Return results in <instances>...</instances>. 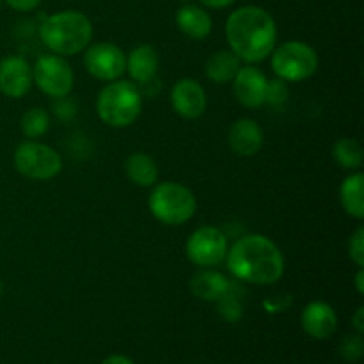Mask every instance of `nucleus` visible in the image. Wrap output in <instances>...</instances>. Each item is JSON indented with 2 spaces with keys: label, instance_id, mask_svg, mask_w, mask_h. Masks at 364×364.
Masks as SVG:
<instances>
[{
  "label": "nucleus",
  "instance_id": "f257e3e1",
  "mask_svg": "<svg viewBox=\"0 0 364 364\" xmlns=\"http://www.w3.org/2000/svg\"><path fill=\"white\" fill-rule=\"evenodd\" d=\"M226 39L230 50L240 60L249 64L262 63L276 48V21L263 7H238L226 21Z\"/></svg>",
  "mask_w": 364,
  "mask_h": 364
},
{
  "label": "nucleus",
  "instance_id": "f03ea898",
  "mask_svg": "<svg viewBox=\"0 0 364 364\" xmlns=\"http://www.w3.org/2000/svg\"><path fill=\"white\" fill-rule=\"evenodd\" d=\"M228 269L237 279L251 284H274L284 274L281 249L265 235L240 237L226 255Z\"/></svg>",
  "mask_w": 364,
  "mask_h": 364
},
{
  "label": "nucleus",
  "instance_id": "7ed1b4c3",
  "mask_svg": "<svg viewBox=\"0 0 364 364\" xmlns=\"http://www.w3.org/2000/svg\"><path fill=\"white\" fill-rule=\"evenodd\" d=\"M39 38L55 55H77L91 43L92 23L80 11H59L45 18L39 27Z\"/></svg>",
  "mask_w": 364,
  "mask_h": 364
},
{
  "label": "nucleus",
  "instance_id": "20e7f679",
  "mask_svg": "<svg viewBox=\"0 0 364 364\" xmlns=\"http://www.w3.org/2000/svg\"><path fill=\"white\" fill-rule=\"evenodd\" d=\"M142 110V95L134 82L114 80L100 91L96 112L105 124L127 128L137 121Z\"/></svg>",
  "mask_w": 364,
  "mask_h": 364
},
{
  "label": "nucleus",
  "instance_id": "39448f33",
  "mask_svg": "<svg viewBox=\"0 0 364 364\" xmlns=\"http://www.w3.org/2000/svg\"><path fill=\"white\" fill-rule=\"evenodd\" d=\"M151 215L166 226H181L194 217L198 201L194 192L176 181L153 185L148 198Z\"/></svg>",
  "mask_w": 364,
  "mask_h": 364
},
{
  "label": "nucleus",
  "instance_id": "423d86ee",
  "mask_svg": "<svg viewBox=\"0 0 364 364\" xmlns=\"http://www.w3.org/2000/svg\"><path fill=\"white\" fill-rule=\"evenodd\" d=\"M272 70L284 82L308 80L318 70V55L304 41H287L272 50Z\"/></svg>",
  "mask_w": 364,
  "mask_h": 364
},
{
  "label": "nucleus",
  "instance_id": "0eeeda50",
  "mask_svg": "<svg viewBox=\"0 0 364 364\" xmlns=\"http://www.w3.org/2000/svg\"><path fill=\"white\" fill-rule=\"evenodd\" d=\"M14 167L27 180L46 181L63 171V159L43 142L25 141L14 151Z\"/></svg>",
  "mask_w": 364,
  "mask_h": 364
},
{
  "label": "nucleus",
  "instance_id": "6e6552de",
  "mask_svg": "<svg viewBox=\"0 0 364 364\" xmlns=\"http://www.w3.org/2000/svg\"><path fill=\"white\" fill-rule=\"evenodd\" d=\"M32 82L38 85L41 92L50 98L63 100L73 89V70L64 60V57L48 53V55L38 57L32 66Z\"/></svg>",
  "mask_w": 364,
  "mask_h": 364
},
{
  "label": "nucleus",
  "instance_id": "1a4fd4ad",
  "mask_svg": "<svg viewBox=\"0 0 364 364\" xmlns=\"http://www.w3.org/2000/svg\"><path fill=\"white\" fill-rule=\"evenodd\" d=\"M187 256L194 265L212 269L220 265L228 255L226 235L215 226H201L188 237Z\"/></svg>",
  "mask_w": 364,
  "mask_h": 364
},
{
  "label": "nucleus",
  "instance_id": "9d476101",
  "mask_svg": "<svg viewBox=\"0 0 364 364\" xmlns=\"http://www.w3.org/2000/svg\"><path fill=\"white\" fill-rule=\"evenodd\" d=\"M84 66L91 77L102 82H114L127 71V55L112 43H95L85 50Z\"/></svg>",
  "mask_w": 364,
  "mask_h": 364
},
{
  "label": "nucleus",
  "instance_id": "9b49d317",
  "mask_svg": "<svg viewBox=\"0 0 364 364\" xmlns=\"http://www.w3.org/2000/svg\"><path fill=\"white\" fill-rule=\"evenodd\" d=\"M32 66L20 55H7L0 60V92L18 100L32 87Z\"/></svg>",
  "mask_w": 364,
  "mask_h": 364
},
{
  "label": "nucleus",
  "instance_id": "f8f14e48",
  "mask_svg": "<svg viewBox=\"0 0 364 364\" xmlns=\"http://www.w3.org/2000/svg\"><path fill=\"white\" fill-rule=\"evenodd\" d=\"M267 85L269 78L259 68L242 66L233 78V91L238 102L247 109H258L267 100Z\"/></svg>",
  "mask_w": 364,
  "mask_h": 364
},
{
  "label": "nucleus",
  "instance_id": "ddd939ff",
  "mask_svg": "<svg viewBox=\"0 0 364 364\" xmlns=\"http://www.w3.org/2000/svg\"><path fill=\"white\" fill-rule=\"evenodd\" d=\"M171 103L174 112L183 119H198L206 110V92L194 78H181L173 85Z\"/></svg>",
  "mask_w": 364,
  "mask_h": 364
},
{
  "label": "nucleus",
  "instance_id": "4468645a",
  "mask_svg": "<svg viewBox=\"0 0 364 364\" xmlns=\"http://www.w3.org/2000/svg\"><path fill=\"white\" fill-rule=\"evenodd\" d=\"M302 329L315 340H327L338 329V315L327 302L313 301L302 309Z\"/></svg>",
  "mask_w": 364,
  "mask_h": 364
},
{
  "label": "nucleus",
  "instance_id": "2eb2a0df",
  "mask_svg": "<svg viewBox=\"0 0 364 364\" xmlns=\"http://www.w3.org/2000/svg\"><path fill=\"white\" fill-rule=\"evenodd\" d=\"M263 130L255 119H238L230 128V148L238 156H255L263 148Z\"/></svg>",
  "mask_w": 364,
  "mask_h": 364
},
{
  "label": "nucleus",
  "instance_id": "dca6fc26",
  "mask_svg": "<svg viewBox=\"0 0 364 364\" xmlns=\"http://www.w3.org/2000/svg\"><path fill=\"white\" fill-rule=\"evenodd\" d=\"M191 291L198 299L206 302H219L230 295L231 284L224 274L212 269H201L191 277Z\"/></svg>",
  "mask_w": 364,
  "mask_h": 364
},
{
  "label": "nucleus",
  "instance_id": "f3484780",
  "mask_svg": "<svg viewBox=\"0 0 364 364\" xmlns=\"http://www.w3.org/2000/svg\"><path fill=\"white\" fill-rule=\"evenodd\" d=\"M159 63L156 50L149 45H141L132 50L130 55L127 57V70L132 80H135L137 84H149L155 80Z\"/></svg>",
  "mask_w": 364,
  "mask_h": 364
},
{
  "label": "nucleus",
  "instance_id": "a211bd4d",
  "mask_svg": "<svg viewBox=\"0 0 364 364\" xmlns=\"http://www.w3.org/2000/svg\"><path fill=\"white\" fill-rule=\"evenodd\" d=\"M176 25L187 38L201 41V39L208 38L212 32V16L203 7L187 4L178 9Z\"/></svg>",
  "mask_w": 364,
  "mask_h": 364
},
{
  "label": "nucleus",
  "instance_id": "6ab92c4d",
  "mask_svg": "<svg viewBox=\"0 0 364 364\" xmlns=\"http://www.w3.org/2000/svg\"><path fill=\"white\" fill-rule=\"evenodd\" d=\"M240 68L242 60L231 50H217L206 60L205 75L213 84H228L233 82Z\"/></svg>",
  "mask_w": 364,
  "mask_h": 364
},
{
  "label": "nucleus",
  "instance_id": "aec40b11",
  "mask_svg": "<svg viewBox=\"0 0 364 364\" xmlns=\"http://www.w3.org/2000/svg\"><path fill=\"white\" fill-rule=\"evenodd\" d=\"M124 171L128 180L137 187H153L159 180V167L148 153H132L124 164Z\"/></svg>",
  "mask_w": 364,
  "mask_h": 364
},
{
  "label": "nucleus",
  "instance_id": "412c9836",
  "mask_svg": "<svg viewBox=\"0 0 364 364\" xmlns=\"http://www.w3.org/2000/svg\"><path fill=\"white\" fill-rule=\"evenodd\" d=\"M340 203L345 212L354 219L364 217V176L354 173L343 180L340 187Z\"/></svg>",
  "mask_w": 364,
  "mask_h": 364
},
{
  "label": "nucleus",
  "instance_id": "4be33fe9",
  "mask_svg": "<svg viewBox=\"0 0 364 364\" xmlns=\"http://www.w3.org/2000/svg\"><path fill=\"white\" fill-rule=\"evenodd\" d=\"M333 156L345 171H358L363 166V148L355 139L343 137L334 144Z\"/></svg>",
  "mask_w": 364,
  "mask_h": 364
},
{
  "label": "nucleus",
  "instance_id": "5701e85b",
  "mask_svg": "<svg viewBox=\"0 0 364 364\" xmlns=\"http://www.w3.org/2000/svg\"><path fill=\"white\" fill-rule=\"evenodd\" d=\"M21 132L27 139H38L48 132L50 127V114L45 109H28L21 116Z\"/></svg>",
  "mask_w": 364,
  "mask_h": 364
},
{
  "label": "nucleus",
  "instance_id": "b1692460",
  "mask_svg": "<svg viewBox=\"0 0 364 364\" xmlns=\"http://www.w3.org/2000/svg\"><path fill=\"white\" fill-rule=\"evenodd\" d=\"M364 350V341L361 334H352V336H345V340L340 345V354L343 355L347 361H359Z\"/></svg>",
  "mask_w": 364,
  "mask_h": 364
},
{
  "label": "nucleus",
  "instance_id": "393cba45",
  "mask_svg": "<svg viewBox=\"0 0 364 364\" xmlns=\"http://www.w3.org/2000/svg\"><path fill=\"white\" fill-rule=\"evenodd\" d=\"M288 100V87L287 82L276 78V80H269L267 85V100L265 103H270L274 107H281Z\"/></svg>",
  "mask_w": 364,
  "mask_h": 364
},
{
  "label": "nucleus",
  "instance_id": "a878e982",
  "mask_svg": "<svg viewBox=\"0 0 364 364\" xmlns=\"http://www.w3.org/2000/svg\"><path fill=\"white\" fill-rule=\"evenodd\" d=\"M348 256L358 269H364V230L358 228L348 242Z\"/></svg>",
  "mask_w": 364,
  "mask_h": 364
},
{
  "label": "nucleus",
  "instance_id": "bb28decb",
  "mask_svg": "<svg viewBox=\"0 0 364 364\" xmlns=\"http://www.w3.org/2000/svg\"><path fill=\"white\" fill-rule=\"evenodd\" d=\"M4 2L18 13H28V11H34L41 4V0H4Z\"/></svg>",
  "mask_w": 364,
  "mask_h": 364
},
{
  "label": "nucleus",
  "instance_id": "cd10ccee",
  "mask_svg": "<svg viewBox=\"0 0 364 364\" xmlns=\"http://www.w3.org/2000/svg\"><path fill=\"white\" fill-rule=\"evenodd\" d=\"M199 2L208 9H224V7H230L235 0H199Z\"/></svg>",
  "mask_w": 364,
  "mask_h": 364
},
{
  "label": "nucleus",
  "instance_id": "c85d7f7f",
  "mask_svg": "<svg viewBox=\"0 0 364 364\" xmlns=\"http://www.w3.org/2000/svg\"><path fill=\"white\" fill-rule=\"evenodd\" d=\"M352 323H354V329L358 334H363L364 333V308H358V311H355L354 318H352Z\"/></svg>",
  "mask_w": 364,
  "mask_h": 364
},
{
  "label": "nucleus",
  "instance_id": "c756f323",
  "mask_svg": "<svg viewBox=\"0 0 364 364\" xmlns=\"http://www.w3.org/2000/svg\"><path fill=\"white\" fill-rule=\"evenodd\" d=\"M102 364H135V363L132 361L130 358H127V355L114 354V355H109L107 359H103Z\"/></svg>",
  "mask_w": 364,
  "mask_h": 364
},
{
  "label": "nucleus",
  "instance_id": "7c9ffc66",
  "mask_svg": "<svg viewBox=\"0 0 364 364\" xmlns=\"http://www.w3.org/2000/svg\"><path fill=\"white\" fill-rule=\"evenodd\" d=\"M355 290L358 294H364V269H359L355 274Z\"/></svg>",
  "mask_w": 364,
  "mask_h": 364
},
{
  "label": "nucleus",
  "instance_id": "2f4dec72",
  "mask_svg": "<svg viewBox=\"0 0 364 364\" xmlns=\"http://www.w3.org/2000/svg\"><path fill=\"white\" fill-rule=\"evenodd\" d=\"M2 291H4V284H2V279H0V295H2Z\"/></svg>",
  "mask_w": 364,
  "mask_h": 364
},
{
  "label": "nucleus",
  "instance_id": "473e14b6",
  "mask_svg": "<svg viewBox=\"0 0 364 364\" xmlns=\"http://www.w3.org/2000/svg\"><path fill=\"white\" fill-rule=\"evenodd\" d=\"M0 4H2V0H0Z\"/></svg>",
  "mask_w": 364,
  "mask_h": 364
}]
</instances>
